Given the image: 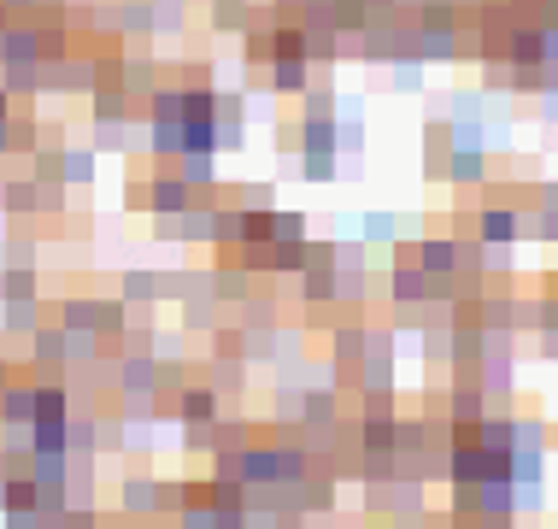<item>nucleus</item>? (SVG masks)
Masks as SVG:
<instances>
[{
    "instance_id": "f257e3e1",
    "label": "nucleus",
    "mask_w": 558,
    "mask_h": 529,
    "mask_svg": "<svg viewBox=\"0 0 558 529\" xmlns=\"http://www.w3.org/2000/svg\"><path fill=\"white\" fill-rule=\"evenodd\" d=\"M452 412H459V418H482V395H476V388H459V400H452Z\"/></svg>"
},
{
    "instance_id": "f03ea898",
    "label": "nucleus",
    "mask_w": 558,
    "mask_h": 529,
    "mask_svg": "<svg viewBox=\"0 0 558 529\" xmlns=\"http://www.w3.org/2000/svg\"><path fill=\"white\" fill-rule=\"evenodd\" d=\"M482 236H488V241H506V236H511V218H506V212H488V218H482Z\"/></svg>"
},
{
    "instance_id": "7ed1b4c3",
    "label": "nucleus",
    "mask_w": 558,
    "mask_h": 529,
    "mask_svg": "<svg viewBox=\"0 0 558 529\" xmlns=\"http://www.w3.org/2000/svg\"><path fill=\"white\" fill-rule=\"evenodd\" d=\"M183 412H189V418H206V412H213V395H189Z\"/></svg>"
}]
</instances>
